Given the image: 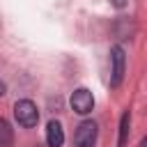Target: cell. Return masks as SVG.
Here are the masks:
<instances>
[{
  "label": "cell",
  "instance_id": "6da1fadb",
  "mask_svg": "<svg viewBox=\"0 0 147 147\" xmlns=\"http://www.w3.org/2000/svg\"><path fill=\"white\" fill-rule=\"evenodd\" d=\"M14 117L23 129H32L39 122V110L30 99H21V101L14 103Z\"/></svg>",
  "mask_w": 147,
  "mask_h": 147
},
{
  "label": "cell",
  "instance_id": "7a4b0ae2",
  "mask_svg": "<svg viewBox=\"0 0 147 147\" xmlns=\"http://www.w3.org/2000/svg\"><path fill=\"white\" fill-rule=\"evenodd\" d=\"M124 67H126V55L122 46L110 48V87H119L124 78Z\"/></svg>",
  "mask_w": 147,
  "mask_h": 147
},
{
  "label": "cell",
  "instance_id": "3957f363",
  "mask_svg": "<svg viewBox=\"0 0 147 147\" xmlns=\"http://www.w3.org/2000/svg\"><path fill=\"white\" fill-rule=\"evenodd\" d=\"M96 133H99L96 122L85 119V122L78 124V129H76V133H74V145H76V147H94V145H96Z\"/></svg>",
  "mask_w": 147,
  "mask_h": 147
},
{
  "label": "cell",
  "instance_id": "277c9868",
  "mask_svg": "<svg viewBox=\"0 0 147 147\" xmlns=\"http://www.w3.org/2000/svg\"><path fill=\"white\" fill-rule=\"evenodd\" d=\"M69 103H71L74 113H78V115H90L92 108H94V96H92V92H90L87 87H78V90H74Z\"/></svg>",
  "mask_w": 147,
  "mask_h": 147
},
{
  "label": "cell",
  "instance_id": "5b68a950",
  "mask_svg": "<svg viewBox=\"0 0 147 147\" xmlns=\"http://www.w3.org/2000/svg\"><path fill=\"white\" fill-rule=\"evenodd\" d=\"M46 142H48V147H62V142H64V129H62V124L57 119H51L46 124Z\"/></svg>",
  "mask_w": 147,
  "mask_h": 147
},
{
  "label": "cell",
  "instance_id": "8992f818",
  "mask_svg": "<svg viewBox=\"0 0 147 147\" xmlns=\"http://www.w3.org/2000/svg\"><path fill=\"white\" fill-rule=\"evenodd\" d=\"M11 145H14V129L5 117H0V147H11Z\"/></svg>",
  "mask_w": 147,
  "mask_h": 147
},
{
  "label": "cell",
  "instance_id": "52a82bcc",
  "mask_svg": "<svg viewBox=\"0 0 147 147\" xmlns=\"http://www.w3.org/2000/svg\"><path fill=\"white\" fill-rule=\"evenodd\" d=\"M129 126H131V115H129V110H126V113L122 115V119H119V140H117V147H126Z\"/></svg>",
  "mask_w": 147,
  "mask_h": 147
},
{
  "label": "cell",
  "instance_id": "ba28073f",
  "mask_svg": "<svg viewBox=\"0 0 147 147\" xmlns=\"http://www.w3.org/2000/svg\"><path fill=\"white\" fill-rule=\"evenodd\" d=\"M113 5H115V7H117V9H122V7H124V5H126V0H113Z\"/></svg>",
  "mask_w": 147,
  "mask_h": 147
},
{
  "label": "cell",
  "instance_id": "9c48e42d",
  "mask_svg": "<svg viewBox=\"0 0 147 147\" xmlns=\"http://www.w3.org/2000/svg\"><path fill=\"white\" fill-rule=\"evenodd\" d=\"M5 92H7V85H5V83H2V80H0V96H2V94H5Z\"/></svg>",
  "mask_w": 147,
  "mask_h": 147
}]
</instances>
